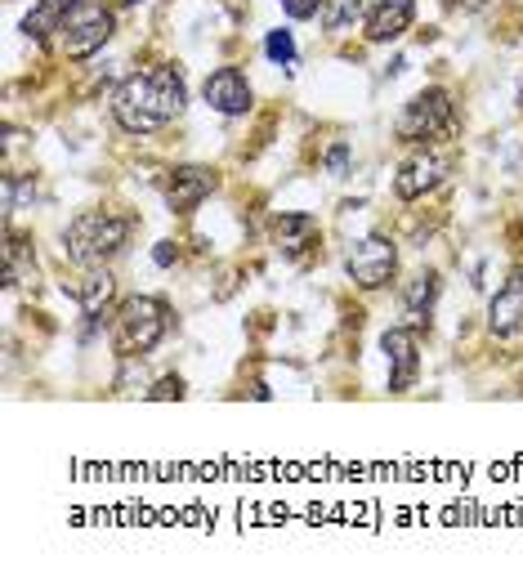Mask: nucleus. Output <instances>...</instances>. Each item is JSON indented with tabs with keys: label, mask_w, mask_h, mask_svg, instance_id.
I'll use <instances>...</instances> for the list:
<instances>
[{
	"label": "nucleus",
	"mask_w": 523,
	"mask_h": 581,
	"mask_svg": "<svg viewBox=\"0 0 523 581\" xmlns=\"http://www.w3.org/2000/svg\"><path fill=\"white\" fill-rule=\"evenodd\" d=\"M85 0H36L32 14L23 18V36L27 41H54L63 32V23L81 9Z\"/></svg>",
	"instance_id": "16"
},
{
	"label": "nucleus",
	"mask_w": 523,
	"mask_h": 581,
	"mask_svg": "<svg viewBox=\"0 0 523 581\" xmlns=\"http://www.w3.org/2000/svg\"><path fill=\"white\" fill-rule=\"evenodd\" d=\"M63 295H72L81 318H99L117 300V278H112V269H81L76 282H63Z\"/></svg>",
	"instance_id": "15"
},
{
	"label": "nucleus",
	"mask_w": 523,
	"mask_h": 581,
	"mask_svg": "<svg viewBox=\"0 0 523 581\" xmlns=\"http://www.w3.org/2000/svg\"><path fill=\"white\" fill-rule=\"evenodd\" d=\"M170 327H175V309L161 295H130L112 313V349L126 363H135V358H148L170 336Z\"/></svg>",
	"instance_id": "4"
},
{
	"label": "nucleus",
	"mask_w": 523,
	"mask_h": 581,
	"mask_svg": "<svg viewBox=\"0 0 523 581\" xmlns=\"http://www.w3.org/2000/svg\"><path fill=\"white\" fill-rule=\"evenodd\" d=\"M515 103H519V112H523V72H519V90H515Z\"/></svg>",
	"instance_id": "24"
},
{
	"label": "nucleus",
	"mask_w": 523,
	"mask_h": 581,
	"mask_svg": "<svg viewBox=\"0 0 523 581\" xmlns=\"http://www.w3.org/2000/svg\"><path fill=\"white\" fill-rule=\"evenodd\" d=\"M456 170V157L452 152H434V148H421L394 170V197L398 202H421V197L439 193L443 184L452 179Z\"/></svg>",
	"instance_id": "7"
},
{
	"label": "nucleus",
	"mask_w": 523,
	"mask_h": 581,
	"mask_svg": "<svg viewBox=\"0 0 523 581\" xmlns=\"http://www.w3.org/2000/svg\"><path fill=\"white\" fill-rule=\"evenodd\" d=\"M184 108H188V81H184V72L170 68V63L126 76V81L112 90V103H108L117 130L139 135V139L166 130L170 121L184 117Z\"/></svg>",
	"instance_id": "1"
},
{
	"label": "nucleus",
	"mask_w": 523,
	"mask_h": 581,
	"mask_svg": "<svg viewBox=\"0 0 523 581\" xmlns=\"http://www.w3.org/2000/svg\"><path fill=\"white\" fill-rule=\"evenodd\" d=\"M416 23V0H372L363 18V41L367 45H394L412 32Z\"/></svg>",
	"instance_id": "12"
},
{
	"label": "nucleus",
	"mask_w": 523,
	"mask_h": 581,
	"mask_svg": "<svg viewBox=\"0 0 523 581\" xmlns=\"http://www.w3.org/2000/svg\"><path fill=\"white\" fill-rule=\"evenodd\" d=\"M202 99H206V108H211V112L237 121V117H246V112L255 108V85H251V76H246L242 68L224 63V68H215L202 81Z\"/></svg>",
	"instance_id": "10"
},
{
	"label": "nucleus",
	"mask_w": 523,
	"mask_h": 581,
	"mask_svg": "<svg viewBox=\"0 0 523 581\" xmlns=\"http://www.w3.org/2000/svg\"><path fill=\"white\" fill-rule=\"evenodd\" d=\"M349 161H354V152H349L345 139H336V144L322 152V166H327L331 179H345V175H349Z\"/></svg>",
	"instance_id": "20"
},
{
	"label": "nucleus",
	"mask_w": 523,
	"mask_h": 581,
	"mask_svg": "<svg viewBox=\"0 0 523 581\" xmlns=\"http://www.w3.org/2000/svg\"><path fill=\"white\" fill-rule=\"evenodd\" d=\"M345 273L358 291H385L398 278V242L389 233H367L345 246Z\"/></svg>",
	"instance_id": "6"
},
{
	"label": "nucleus",
	"mask_w": 523,
	"mask_h": 581,
	"mask_svg": "<svg viewBox=\"0 0 523 581\" xmlns=\"http://www.w3.org/2000/svg\"><path fill=\"white\" fill-rule=\"evenodd\" d=\"M130 237H135V215L81 211L63 228V255L76 269H108L117 255H126Z\"/></svg>",
	"instance_id": "2"
},
{
	"label": "nucleus",
	"mask_w": 523,
	"mask_h": 581,
	"mask_svg": "<svg viewBox=\"0 0 523 581\" xmlns=\"http://www.w3.org/2000/svg\"><path fill=\"white\" fill-rule=\"evenodd\" d=\"M439 300H443V273L439 269H416L398 282V304H403V318L412 322V327H430Z\"/></svg>",
	"instance_id": "11"
},
{
	"label": "nucleus",
	"mask_w": 523,
	"mask_h": 581,
	"mask_svg": "<svg viewBox=\"0 0 523 581\" xmlns=\"http://www.w3.org/2000/svg\"><path fill=\"white\" fill-rule=\"evenodd\" d=\"M175 260H179V246L170 242V237H161V242L152 246V264H157V269H175Z\"/></svg>",
	"instance_id": "22"
},
{
	"label": "nucleus",
	"mask_w": 523,
	"mask_h": 581,
	"mask_svg": "<svg viewBox=\"0 0 523 581\" xmlns=\"http://www.w3.org/2000/svg\"><path fill=\"white\" fill-rule=\"evenodd\" d=\"M367 9H372V0H327L322 5V32H331V36L349 32L354 23L367 18Z\"/></svg>",
	"instance_id": "17"
},
{
	"label": "nucleus",
	"mask_w": 523,
	"mask_h": 581,
	"mask_svg": "<svg viewBox=\"0 0 523 581\" xmlns=\"http://www.w3.org/2000/svg\"><path fill=\"white\" fill-rule=\"evenodd\" d=\"M264 59L278 63V68H291V63L300 59L296 32H291V27H273V32H264Z\"/></svg>",
	"instance_id": "18"
},
{
	"label": "nucleus",
	"mask_w": 523,
	"mask_h": 581,
	"mask_svg": "<svg viewBox=\"0 0 523 581\" xmlns=\"http://www.w3.org/2000/svg\"><path fill=\"white\" fill-rule=\"evenodd\" d=\"M380 354H385V385L389 394H407L421 380V327L398 322L380 336Z\"/></svg>",
	"instance_id": "8"
},
{
	"label": "nucleus",
	"mask_w": 523,
	"mask_h": 581,
	"mask_svg": "<svg viewBox=\"0 0 523 581\" xmlns=\"http://www.w3.org/2000/svg\"><path fill=\"white\" fill-rule=\"evenodd\" d=\"M112 5H117V9H139L144 0H112Z\"/></svg>",
	"instance_id": "23"
},
{
	"label": "nucleus",
	"mask_w": 523,
	"mask_h": 581,
	"mask_svg": "<svg viewBox=\"0 0 523 581\" xmlns=\"http://www.w3.org/2000/svg\"><path fill=\"white\" fill-rule=\"evenodd\" d=\"M278 5L291 23H309V18H322V5H327V0H278Z\"/></svg>",
	"instance_id": "21"
},
{
	"label": "nucleus",
	"mask_w": 523,
	"mask_h": 581,
	"mask_svg": "<svg viewBox=\"0 0 523 581\" xmlns=\"http://www.w3.org/2000/svg\"><path fill=\"white\" fill-rule=\"evenodd\" d=\"M456 126H461V103H456V94L448 85H425V90H416L398 108L394 139L407 148H434L443 139H452Z\"/></svg>",
	"instance_id": "3"
},
{
	"label": "nucleus",
	"mask_w": 523,
	"mask_h": 581,
	"mask_svg": "<svg viewBox=\"0 0 523 581\" xmlns=\"http://www.w3.org/2000/svg\"><path fill=\"white\" fill-rule=\"evenodd\" d=\"M117 36V5H103V0H85L81 9L63 23V32L54 36L59 41V54L72 63L94 59L103 45Z\"/></svg>",
	"instance_id": "5"
},
{
	"label": "nucleus",
	"mask_w": 523,
	"mask_h": 581,
	"mask_svg": "<svg viewBox=\"0 0 523 581\" xmlns=\"http://www.w3.org/2000/svg\"><path fill=\"white\" fill-rule=\"evenodd\" d=\"M144 398L148 403H170V398H188V385H184V376H175V371H166V376H157L152 385L144 389Z\"/></svg>",
	"instance_id": "19"
},
{
	"label": "nucleus",
	"mask_w": 523,
	"mask_h": 581,
	"mask_svg": "<svg viewBox=\"0 0 523 581\" xmlns=\"http://www.w3.org/2000/svg\"><path fill=\"white\" fill-rule=\"evenodd\" d=\"M488 331L497 340L523 336V269H515L488 300Z\"/></svg>",
	"instance_id": "13"
},
{
	"label": "nucleus",
	"mask_w": 523,
	"mask_h": 581,
	"mask_svg": "<svg viewBox=\"0 0 523 581\" xmlns=\"http://www.w3.org/2000/svg\"><path fill=\"white\" fill-rule=\"evenodd\" d=\"M215 188H220V170L188 161V166H170L161 175V202H166L170 215H193Z\"/></svg>",
	"instance_id": "9"
},
{
	"label": "nucleus",
	"mask_w": 523,
	"mask_h": 581,
	"mask_svg": "<svg viewBox=\"0 0 523 581\" xmlns=\"http://www.w3.org/2000/svg\"><path fill=\"white\" fill-rule=\"evenodd\" d=\"M269 233H273V246H278L282 255L300 260V255L322 237V224H318V215H309V211H282V215L269 219Z\"/></svg>",
	"instance_id": "14"
}]
</instances>
